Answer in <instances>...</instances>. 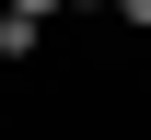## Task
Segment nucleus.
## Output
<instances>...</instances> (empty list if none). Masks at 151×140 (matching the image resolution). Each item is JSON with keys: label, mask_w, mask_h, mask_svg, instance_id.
<instances>
[{"label": "nucleus", "mask_w": 151, "mask_h": 140, "mask_svg": "<svg viewBox=\"0 0 151 140\" xmlns=\"http://www.w3.org/2000/svg\"><path fill=\"white\" fill-rule=\"evenodd\" d=\"M12 12H35V23H47V12H70V0H12Z\"/></svg>", "instance_id": "nucleus-2"}, {"label": "nucleus", "mask_w": 151, "mask_h": 140, "mask_svg": "<svg viewBox=\"0 0 151 140\" xmlns=\"http://www.w3.org/2000/svg\"><path fill=\"white\" fill-rule=\"evenodd\" d=\"M35 35H47V23H35V12H12V0H0V59H35Z\"/></svg>", "instance_id": "nucleus-1"}, {"label": "nucleus", "mask_w": 151, "mask_h": 140, "mask_svg": "<svg viewBox=\"0 0 151 140\" xmlns=\"http://www.w3.org/2000/svg\"><path fill=\"white\" fill-rule=\"evenodd\" d=\"M116 23H151V0H116Z\"/></svg>", "instance_id": "nucleus-3"}, {"label": "nucleus", "mask_w": 151, "mask_h": 140, "mask_svg": "<svg viewBox=\"0 0 151 140\" xmlns=\"http://www.w3.org/2000/svg\"><path fill=\"white\" fill-rule=\"evenodd\" d=\"M70 12H116V0H70Z\"/></svg>", "instance_id": "nucleus-4"}]
</instances>
